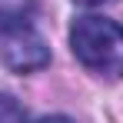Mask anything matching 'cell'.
<instances>
[{
    "label": "cell",
    "mask_w": 123,
    "mask_h": 123,
    "mask_svg": "<svg viewBox=\"0 0 123 123\" xmlns=\"http://www.w3.org/2000/svg\"><path fill=\"white\" fill-rule=\"evenodd\" d=\"M0 60L17 73H30L50 63V47L23 7H0Z\"/></svg>",
    "instance_id": "obj_2"
},
{
    "label": "cell",
    "mask_w": 123,
    "mask_h": 123,
    "mask_svg": "<svg viewBox=\"0 0 123 123\" xmlns=\"http://www.w3.org/2000/svg\"><path fill=\"white\" fill-rule=\"evenodd\" d=\"M40 123H73V120H70V117H43Z\"/></svg>",
    "instance_id": "obj_5"
},
{
    "label": "cell",
    "mask_w": 123,
    "mask_h": 123,
    "mask_svg": "<svg viewBox=\"0 0 123 123\" xmlns=\"http://www.w3.org/2000/svg\"><path fill=\"white\" fill-rule=\"evenodd\" d=\"M73 3H80V7H103V3H113V0H73Z\"/></svg>",
    "instance_id": "obj_4"
},
{
    "label": "cell",
    "mask_w": 123,
    "mask_h": 123,
    "mask_svg": "<svg viewBox=\"0 0 123 123\" xmlns=\"http://www.w3.org/2000/svg\"><path fill=\"white\" fill-rule=\"evenodd\" d=\"M0 123H27V110L10 93H0Z\"/></svg>",
    "instance_id": "obj_3"
},
{
    "label": "cell",
    "mask_w": 123,
    "mask_h": 123,
    "mask_svg": "<svg viewBox=\"0 0 123 123\" xmlns=\"http://www.w3.org/2000/svg\"><path fill=\"white\" fill-rule=\"evenodd\" d=\"M70 47H73V57L110 80H120L123 77V27L117 20H106V17H77L70 27Z\"/></svg>",
    "instance_id": "obj_1"
}]
</instances>
